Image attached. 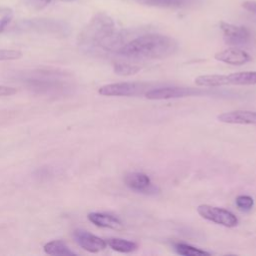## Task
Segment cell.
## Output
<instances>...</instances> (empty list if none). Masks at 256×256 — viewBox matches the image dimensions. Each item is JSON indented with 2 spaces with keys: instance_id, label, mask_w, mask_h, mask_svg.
I'll return each mask as SVG.
<instances>
[{
  "instance_id": "cell-10",
  "label": "cell",
  "mask_w": 256,
  "mask_h": 256,
  "mask_svg": "<svg viewBox=\"0 0 256 256\" xmlns=\"http://www.w3.org/2000/svg\"><path fill=\"white\" fill-rule=\"evenodd\" d=\"M218 120L228 124H243V125H256V111L248 110H235L224 112L218 115Z\"/></svg>"
},
{
  "instance_id": "cell-19",
  "label": "cell",
  "mask_w": 256,
  "mask_h": 256,
  "mask_svg": "<svg viewBox=\"0 0 256 256\" xmlns=\"http://www.w3.org/2000/svg\"><path fill=\"white\" fill-rule=\"evenodd\" d=\"M13 18V10L9 7H0V33L10 24Z\"/></svg>"
},
{
  "instance_id": "cell-17",
  "label": "cell",
  "mask_w": 256,
  "mask_h": 256,
  "mask_svg": "<svg viewBox=\"0 0 256 256\" xmlns=\"http://www.w3.org/2000/svg\"><path fill=\"white\" fill-rule=\"evenodd\" d=\"M74 0H23L26 8L31 11H40L53 2H71Z\"/></svg>"
},
{
  "instance_id": "cell-6",
  "label": "cell",
  "mask_w": 256,
  "mask_h": 256,
  "mask_svg": "<svg viewBox=\"0 0 256 256\" xmlns=\"http://www.w3.org/2000/svg\"><path fill=\"white\" fill-rule=\"evenodd\" d=\"M197 212L202 218L225 227H234L238 224L237 217L223 208L202 204L197 207Z\"/></svg>"
},
{
  "instance_id": "cell-1",
  "label": "cell",
  "mask_w": 256,
  "mask_h": 256,
  "mask_svg": "<svg viewBox=\"0 0 256 256\" xmlns=\"http://www.w3.org/2000/svg\"><path fill=\"white\" fill-rule=\"evenodd\" d=\"M177 42L166 35L148 33L126 42L117 54L133 59H161L176 52Z\"/></svg>"
},
{
  "instance_id": "cell-20",
  "label": "cell",
  "mask_w": 256,
  "mask_h": 256,
  "mask_svg": "<svg viewBox=\"0 0 256 256\" xmlns=\"http://www.w3.org/2000/svg\"><path fill=\"white\" fill-rule=\"evenodd\" d=\"M236 205L237 207L242 210V211H248L250 210L253 205H254V201H253V198L251 196H248V195H239L236 200Z\"/></svg>"
},
{
  "instance_id": "cell-22",
  "label": "cell",
  "mask_w": 256,
  "mask_h": 256,
  "mask_svg": "<svg viewBox=\"0 0 256 256\" xmlns=\"http://www.w3.org/2000/svg\"><path fill=\"white\" fill-rule=\"evenodd\" d=\"M242 7L245 10L256 14V0H246L242 3Z\"/></svg>"
},
{
  "instance_id": "cell-13",
  "label": "cell",
  "mask_w": 256,
  "mask_h": 256,
  "mask_svg": "<svg viewBox=\"0 0 256 256\" xmlns=\"http://www.w3.org/2000/svg\"><path fill=\"white\" fill-rule=\"evenodd\" d=\"M106 243L110 248L121 253H130L137 249V243L122 238H109Z\"/></svg>"
},
{
  "instance_id": "cell-11",
  "label": "cell",
  "mask_w": 256,
  "mask_h": 256,
  "mask_svg": "<svg viewBox=\"0 0 256 256\" xmlns=\"http://www.w3.org/2000/svg\"><path fill=\"white\" fill-rule=\"evenodd\" d=\"M214 58L220 62L240 66L251 60V56L244 50L239 48H227L217 52Z\"/></svg>"
},
{
  "instance_id": "cell-7",
  "label": "cell",
  "mask_w": 256,
  "mask_h": 256,
  "mask_svg": "<svg viewBox=\"0 0 256 256\" xmlns=\"http://www.w3.org/2000/svg\"><path fill=\"white\" fill-rule=\"evenodd\" d=\"M225 42L231 45H244L250 41L251 34L248 28L234 25L225 21L219 23Z\"/></svg>"
},
{
  "instance_id": "cell-4",
  "label": "cell",
  "mask_w": 256,
  "mask_h": 256,
  "mask_svg": "<svg viewBox=\"0 0 256 256\" xmlns=\"http://www.w3.org/2000/svg\"><path fill=\"white\" fill-rule=\"evenodd\" d=\"M152 88L154 87L146 82H119L100 87L98 93L103 96H138Z\"/></svg>"
},
{
  "instance_id": "cell-9",
  "label": "cell",
  "mask_w": 256,
  "mask_h": 256,
  "mask_svg": "<svg viewBox=\"0 0 256 256\" xmlns=\"http://www.w3.org/2000/svg\"><path fill=\"white\" fill-rule=\"evenodd\" d=\"M124 182L131 190L141 193L155 192L156 188L152 185L151 179L148 175L141 172L129 173L125 176Z\"/></svg>"
},
{
  "instance_id": "cell-12",
  "label": "cell",
  "mask_w": 256,
  "mask_h": 256,
  "mask_svg": "<svg viewBox=\"0 0 256 256\" xmlns=\"http://www.w3.org/2000/svg\"><path fill=\"white\" fill-rule=\"evenodd\" d=\"M88 219L94 225L102 228H110L114 230H121L123 229L122 222L115 216L106 214V213H99V212H92L88 214Z\"/></svg>"
},
{
  "instance_id": "cell-16",
  "label": "cell",
  "mask_w": 256,
  "mask_h": 256,
  "mask_svg": "<svg viewBox=\"0 0 256 256\" xmlns=\"http://www.w3.org/2000/svg\"><path fill=\"white\" fill-rule=\"evenodd\" d=\"M134 2L149 6V7H160V8H167V7H175L179 6L182 3V0H133Z\"/></svg>"
},
{
  "instance_id": "cell-23",
  "label": "cell",
  "mask_w": 256,
  "mask_h": 256,
  "mask_svg": "<svg viewBox=\"0 0 256 256\" xmlns=\"http://www.w3.org/2000/svg\"><path fill=\"white\" fill-rule=\"evenodd\" d=\"M16 92H17V90L13 87L0 85V96H11V95L15 94Z\"/></svg>"
},
{
  "instance_id": "cell-5",
  "label": "cell",
  "mask_w": 256,
  "mask_h": 256,
  "mask_svg": "<svg viewBox=\"0 0 256 256\" xmlns=\"http://www.w3.org/2000/svg\"><path fill=\"white\" fill-rule=\"evenodd\" d=\"M207 90L192 88V87H179V86H165L152 88L147 91L144 95L150 100H165L173 98H183L190 96H201L204 94H209Z\"/></svg>"
},
{
  "instance_id": "cell-3",
  "label": "cell",
  "mask_w": 256,
  "mask_h": 256,
  "mask_svg": "<svg viewBox=\"0 0 256 256\" xmlns=\"http://www.w3.org/2000/svg\"><path fill=\"white\" fill-rule=\"evenodd\" d=\"M195 84L201 87H222L228 85H256V71L235 72L228 75H200Z\"/></svg>"
},
{
  "instance_id": "cell-14",
  "label": "cell",
  "mask_w": 256,
  "mask_h": 256,
  "mask_svg": "<svg viewBox=\"0 0 256 256\" xmlns=\"http://www.w3.org/2000/svg\"><path fill=\"white\" fill-rule=\"evenodd\" d=\"M45 253L49 255H75L76 253L73 252L67 245L61 240H53L44 245Z\"/></svg>"
},
{
  "instance_id": "cell-8",
  "label": "cell",
  "mask_w": 256,
  "mask_h": 256,
  "mask_svg": "<svg viewBox=\"0 0 256 256\" xmlns=\"http://www.w3.org/2000/svg\"><path fill=\"white\" fill-rule=\"evenodd\" d=\"M73 236L75 238V241L81 248L91 253L99 252L105 249L107 246L106 241H104L102 238L82 229L75 230Z\"/></svg>"
},
{
  "instance_id": "cell-21",
  "label": "cell",
  "mask_w": 256,
  "mask_h": 256,
  "mask_svg": "<svg viewBox=\"0 0 256 256\" xmlns=\"http://www.w3.org/2000/svg\"><path fill=\"white\" fill-rule=\"evenodd\" d=\"M22 57V52L14 49H0V61L16 60Z\"/></svg>"
},
{
  "instance_id": "cell-18",
  "label": "cell",
  "mask_w": 256,
  "mask_h": 256,
  "mask_svg": "<svg viewBox=\"0 0 256 256\" xmlns=\"http://www.w3.org/2000/svg\"><path fill=\"white\" fill-rule=\"evenodd\" d=\"M140 70V67L134 64L130 63H123V62H117L114 64V71L115 73L123 76H129L136 74Z\"/></svg>"
},
{
  "instance_id": "cell-15",
  "label": "cell",
  "mask_w": 256,
  "mask_h": 256,
  "mask_svg": "<svg viewBox=\"0 0 256 256\" xmlns=\"http://www.w3.org/2000/svg\"><path fill=\"white\" fill-rule=\"evenodd\" d=\"M174 248H175V251L179 255H183V256H204V255L208 256V255H210V253H208L202 249L196 248L194 246H191V245H188L185 243H177V244H175Z\"/></svg>"
},
{
  "instance_id": "cell-2",
  "label": "cell",
  "mask_w": 256,
  "mask_h": 256,
  "mask_svg": "<svg viewBox=\"0 0 256 256\" xmlns=\"http://www.w3.org/2000/svg\"><path fill=\"white\" fill-rule=\"evenodd\" d=\"M117 30L114 20L106 13L95 14L79 36L80 45L86 48L99 47L100 44Z\"/></svg>"
}]
</instances>
